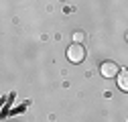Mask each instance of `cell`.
Returning <instances> with one entry per match:
<instances>
[{"label":"cell","mask_w":128,"mask_h":122,"mask_svg":"<svg viewBox=\"0 0 128 122\" xmlns=\"http://www.w3.org/2000/svg\"><path fill=\"white\" fill-rule=\"evenodd\" d=\"M116 80H118V88L122 92H128V69H120Z\"/></svg>","instance_id":"obj_3"},{"label":"cell","mask_w":128,"mask_h":122,"mask_svg":"<svg viewBox=\"0 0 128 122\" xmlns=\"http://www.w3.org/2000/svg\"><path fill=\"white\" fill-rule=\"evenodd\" d=\"M126 41H128V33H126Z\"/></svg>","instance_id":"obj_5"},{"label":"cell","mask_w":128,"mask_h":122,"mask_svg":"<svg viewBox=\"0 0 128 122\" xmlns=\"http://www.w3.org/2000/svg\"><path fill=\"white\" fill-rule=\"evenodd\" d=\"M84 37H86L84 33H73V43H82V41H84Z\"/></svg>","instance_id":"obj_4"},{"label":"cell","mask_w":128,"mask_h":122,"mask_svg":"<svg viewBox=\"0 0 128 122\" xmlns=\"http://www.w3.org/2000/svg\"><path fill=\"white\" fill-rule=\"evenodd\" d=\"M67 59L71 61V63H82V61L86 59V49H84V45H82V43L69 45V49H67Z\"/></svg>","instance_id":"obj_1"},{"label":"cell","mask_w":128,"mask_h":122,"mask_svg":"<svg viewBox=\"0 0 128 122\" xmlns=\"http://www.w3.org/2000/svg\"><path fill=\"white\" fill-rule=\"evenodd\" d=\"M100 73L104 75V78H118L120 67L114 63V61H104V63L100 65Z\"/></svg>","instance_id":"obj_2"}]
</instances>
